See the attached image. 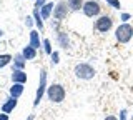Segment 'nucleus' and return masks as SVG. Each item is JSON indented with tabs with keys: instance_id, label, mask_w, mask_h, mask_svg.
Masks as SVG:
<instances>
[{
	"instance_id": "obj_7",
	"label": "nucleus",
	"mask_w": 133,
	"mask_h": 120,
	"mask_svg": "<svg viewBox=\"0 0 133 120\" xmlns=\"http://www.w3.org/2000/svg\"><path fill=\"white\" fill-rule=\"evenodd\" d=\"M68 15H70V7H68V3H66V0H57L55 7H53L52 17L55 20H58V22H63V20H66Z\"/></svg>"
},
{
	"instance_id": "obj_31",
	"label": "nucleus",
	"mask_w": 133,
	"mask_h": 120,
	"mask_svg": "<svg viewBox=\"0 0 133 120\" xmlns=\"http://www.w3.org/2000/svg\"><path fill=\"white\" fill-rule=\"evenodd\" d=\"M130 120H133V113H131V117H130Z\"/></svg>"
},
{
	"instance_id": "obj_30",
	"label": "nucleus",
	"mask_w": 133,
	"mask_h": 120,
	"mask_svg": "<svg viewBox=\"0 0 133 120\" xmlns=\"http://www.w3.org/2000/svg\"><path fill=\"white\" fill-rule=\"evenodd\" d=\"M3 35H5V32H3V30H2V28H0V40H2V39H3Z\"/></svg>"
},
{
	"instance_id": "obj_2",
	"label": "nucleus",
	"mask_w": 133,
	"mask_h": 120,
	"mask_svg": "<svg viewBox=\"0 0 133 120\" xmlns=\"http://www.w3.org/2000/svg\"><path fill=\"white\" fill-rule=\"evenodd\" d=\"M48 73L47 68H40V75H38V87H37V92H35V98H33V107H38L42 98L45 97L48 89Z\"/></svg>"
},
{
	"instance_id": "obj_21",
	"label": "nucleus",
	"mask_w": 133,
	"mask_h": 120,
	"mask_svg": "<svg viewBox=\"0 0 133 120\" xmlns=\"http://www.w3.org/2000/svg\"><path fill=\"white\" fill-rule=\"evenodd\" d=\"M108 7H111L113 10H122V2L120 0H103Z\"/></svg>"
},
{
	"instance_id": "obj_3",
	"label": "nucleus",
	"mask_w": 133,
	"mask_h": 120,
	"mask_svg": "<svg viewBox=\"0 0 133 120\" xmlns=\"http://www.w3.org/2000/svg\"><path fill=\"white\" fill-rule=\"evenodd\" d=\"M45 97H47L52 103H62L66 98V90H65V87L62 84H50Z\"/></svg>"
},
{
	"instance_id": "obj_4",
	"label": "nucleus",
	"mask_w": 133,
	"mask_h": 120,
	"mask_svg": "<svg viewBox=\"0 0 133 120\" xmlns=\"http://www.w3.org/2000/svg\"><path fill=\"white\" fill-rule=\"evenodd\" d=\"M131 39H133V25L131 23H128V22L120 23V25L115 28V40L118 43L127 45V43L131 42Z\"/></svg>"
},
{
	"instance_id": "obj_27",
	"label": "nucleus",
	"mask_w": 133,
	"mask_h": 120,
	"mask_svg": "<svg viewBox=\"0 0 133 120\" xmlns=\"http://www.w3.org/2000/svg\"><path fill=\"white\" fill-rule=\"evenodd\" d=\"M103 120H118V117H116V115H107Z\"/></svg>"
},
{
	"instance_id": "obj_16",
	"label": "nucleus",
	"mask_w": 133,
	"mask_h": 120,
	"mask_svg": "<svg viewBox=\"0 0 133 120\" xmlns=\"http://www.w3.org/2000/svg\"><path fill=\"white\" fill-rule=\"evenodd\" d=\"M22 53H23L25 59L30 62V60H35V59H37V55H38V50H37V48H33L32 45L28 43V45H25V47L22 48Z\"/></svg>"
},
{
	"instance_id": "obj_17",
	"label": "nucleus",
	"mask_w": 133,
	"mask_h": 120,
	"mask_svg": "<svg viewBox=\"0 0 133 120\" xmlns=\"http://www.w3.org/2000/svg\"><path fill=\"white\" fill-rule=\"evenodd\" d=\"M14 62V55L12 53H0V70L8 67Z\"/></svg>"
},
{
	"instance_id": "obj_23",
	"label": "nucleus",
	"mask_w": 133,
	"mask_h": 120,
	"mask_svg": "<svg viewBox=\"0 0 133 120\" xmlns=\"http://www.w3.org/2000/svg\"><path fill=\"white\" fill-rule=\"evenodd\" d=\"M128 20H131V14H128V12H122V14H120V23H127Z\"/></svg>"
},
{
	"instance_id": "obj_6",
	"label": "nucleus",
	"mask_w": 133,
	"mask_h": 120,
	"mask_svg": "<svg viewBox=\"0 0 133 120\" xmlns=\"http://www.w3.org/2000/svg\"><path fill=\"white\" fill-rule=\"evenodd\" d=\"M82 14L85 15L87 18H97L102 15V3L98 0H85L83 3Z\"/></svg>"
},
{
	"instance_id": "obj_24",
	"label": "nucleus",
	"mask_w": 133,
	"mask_h": 120,
	"mask_svg": "<svg viewBox=\"0 0 133 120\" xmlns=\"http://www.w3.org/2000/svg\"><path fill=\"white\" fill-rule=\"evenodd\" d=\"M25 25H27L28 28H33V25H35V20H33V17L32 15H27V17H25Z\"/></svg>"
},
{
	"instance_id": "obj_22",
	"label": "nucleus",
	"mask_w": 133,
	"mask_h": 120,
	"mask_svg": "<svg viewBox=\"0 0 133 120\" xmlns=\"http://www.w3.org/2000/svg\"><path fill=\"white\" fill-rule=\"evenodd\" d=\"M60 25H62V22H58V20H55V18H53V20H50V27H52V30L55 32V34H57L58 30H62Z\"/></svg>"
},
{
	"instance_id": "obj_32",
	"label": "nucleus",
	"mask_w": 133,
	"mask_h": 120,
	"mask_svg": "<svg viewBox=\"0 0 133 120\" xmlns=\"http://www.w3.org/2000/svg\"><path fill=\"white\" fill-rule=\"evenodd\" d=\"M33 2H35V0H33Z\"/></svg>"
},
{
	"instance_id": "obj_28",
	"label": "nucleus",
	"mask_w": 133,
	"mask_h": 120,
	"mask_svg": "<svg viewBox=\"0 0 133 120\" xmlns=\"http://www.w3.org/2000/svg\"><path fill=\"white\" fill-rule=\"evenodd\" d=\"M0 120H8V113H0Z\"/></svg>"
},
{
	"instance_id": "obj_14",
	"label": "nucleus",
	"mask_w": 133,
	"mask_h": 120,
	"mask_svg": "<svg viewBox=\"0 0 133 120\" xmlns=\"http://www.w3.org/2000/svg\"><path fill=\"white\" fill-rule=\"evenodd\" d=\"M32 17H33V20H35V27H37V30H38L40 34H43V32H45V20L42 18L40 10H38V9H33Z\"/></svg>"
},
{
	"instance_id": "obj_10",
	"label": "nucleus",
	"mask_w": 133,
	"mask_h": 120,
	"mask_svg": "<svg viewBox=\"0 0 133 120\" xmlns=\"http://www.w3.org/2000/svg\"><path fill=\"white\" fill-rule=\"evenodd\" d=\"M17 105H18V98L10 97V95H8L7 100L0 105V112H3V113H12V112L17 109Z\"/></svg>"
},
{
	"instance_id": "obj_18",
	"label": "nucleus",
	"mask_w": 133,
	"mask_h": 120,
	"mask_svg": "<svg viewBox=\"0 0 133 120\" xmlns=\"http://www.w3.org/2000/svg\"><path fill=\"white\" fill-rule=\"evenodd\" d=\"M66 3H68V7H70V12H80L83 9L85 0H66Z\"/></svg>"
},
{
	"instance_id": "obj_9",
	"label": "nucleus",
	"mask_w": 133,
	"mask_h": 120,
	"mask_svg": "<svg viewBox=\"0 0 133 120\" xmlns=\"http://www.w3.org/2000/svg\"><path fill=\"white\" fill-rule=\"evenodd\" d=\"M28 43L32 45L37 50H43V45H42V39H40V32L37 28H32L30 34H28Z\"/></svg>"
},
{
	"instance_id": "obj_20",
	"label": "nucleus",
	"mask_w": 133,
	"mask_h": 120,
	"mask_svg": "<svg viewBox=\"0 0 133 120\" xmlns=\"http://www.w3.org/2000/svg\"><path fill=\"white\" fill-rule=\"evenodd\" d=\"M60 64V52L58 50H53L52 52V55H50V65L52 67H55V65Z\"/></svg>"
},
{
	"instance_id": "obj_13",
	"label": "nucleus",
	"mask_w": 133,
	"mask_h": 120,
	"mask_svg": "<svg viewBox=\"0 0 133 120\" xmlns=\"http://www.w3.org/2000/svg\"><path fill=\"white\" fill-rule=\"evenodd\" d=\"M25 92V84H12L8 87V95L15 98H20Z\"/></svg>"
},
{
	"instance_id": "obj_8",
	"label": "nucleus",
	"mask_w": 133,
	"mask_h": 120,
	"mask_svg": "<svg viewBox=\"0 0 133 120\" xmlns=\"http://www.w3.org/2000/svg\"><path fill=\"white\" fill-rule=\"evenodd\" d=\"M55 42H57V45L62 48V50H70V48H72L70 35H68V32H65V30H58L55 34Z\"/></svg>"
},
{
	"instance_id": "obj_25",
	"label": "nucleus",
	"mask_w": 133,
	"mask_h": 120,
	"mask_svg": "<svg viewBox=\"0 0 133 120\" xmlns=\"http://www.w3.org/2000/svg\"><path fill=\"white\" fill-rule=\"evenodd\" d=\"M118 120H128V110H127V109H122V110H120Z\"/></svg>"
},
{
	"instance_id": "obj_19",
	"label": "nucleus",
	"mask_w": 133,
	"mask_h": 120,
	"mask_svg": "<svg viewBox=\"0 0 133 120\" xmlns=\"http://www.w3.org/2000/svg\"><path fill=\"white\" fill-rule=\"evenodd\" d=\"M42 45H43V52L47 53V55H52V52H53V47H52V40L50 39H42Z\"/></svg>"
},
{
	"instance_id": "obj_11",
	"label": "nucleus",
	"mask_w": 133,
	"mask_h": 120,
	"mask_svg": "<svg viewBox=\"0 0 133 120\" xmlns=\"http://www.w3.org/2000/svg\"><path fill=\"white\" fill-rule=\"evenodd\" d=\"M12 84H27L28 77H27V72L25 70H20V68H12Z\"/></svg>"
},
{
	"instance_id": "obj_12",
	"label": "nucleus",
	"mask_w": 133,
	"mask_h": 120,
	"mask_svg": "<svg viewBox=\"0 0 133 120\" xmlns=\"http://www.w3.org/2000/svg\"><path fill=\"white\" fill-rule=\"evenodd\" d=\"M27 59L23 57L22 52L15 53L14 55V62H12V68H20V70H25V67H27Z\"/></svg>"
},
{
	"instance_id": "obj_15",
	"label": "nucleus",
	"mask_w": 133,
	"mask_h": 120,
	"mask_svg": "<svg viewBox=\"0 0 133 120\" xmlns=\"http://www.w3.org/2000/svg\"><path fill=\"white\" fill-rule=\"evenodd\" d=\"M53 7H55V2H47L43 7L40 9V15L43 20H50L53 15Z\"/></svg>"
},
{
	"instance_id": "obj_29",
	"label": "nucleus",
	"mask_w": 133,
	"mask_h": 120,
	"mask_svg": "<svg viewBox=\"0 0 133 120\" xmlns=\"http://www.w3.org/2000/svg\"><path fill=\"white\" fill-rule=\"evenodd\" d=\"M27 120H35V115H33V113H30V115L27 117Z\"/></svg>"
},
{
	"instance_id": "obj_26",
	"label": "nucleus",
	"mask_w": 133,
	"mask_h": 120,
	"mask_svg": "<svg viewBox=\"0 0 133 120\" xmlns=\"http://www.w3.org/2000/svg\"><path fill=\"white\" fill-rule=\"evenodd\" d=\"M47 2H48V0H35V2H33V9H38L40 10Z\"/></svg>"
},
{
	"instance_id": "obj_1",
	"label": "nucleus",
	"mask_w": 133,
	"mask_h": 120,
	"mask_svg": "<svg viewBox=\"0 0 133 120\" xmlns=\"http://www.w3.org/2000/svg\"><path fill=\"white\" fill-rule=\"evenodd\" d=\"M73 73L77 78L88 82V80H93L97 77V68L91 64H88V62H80V64H77L73 67Z\"/></svg>"
},
{
	"instance_id": "obj_5",
	"label": "nucleus",
	"mask_w": 133,
	"mask_h": 120,
	"mask_svg": "<svg viewBox=\"0 0 133 120\" xmlns=\"http://www.w3.org/2000/svg\"><path fill=\"white\" fill-rule=\"evenodd\" d=\"M113 23H115V20H113L111 15L102 14L100 17H97V20H95L93 28L98 32V34H108V32L113 28Z\"/></svg>"
}]
</instances>
